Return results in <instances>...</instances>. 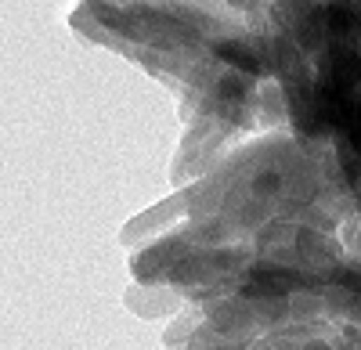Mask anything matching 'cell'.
Segmentation results:
<instances>
[{
  "label": "cell",
  "mask_w": 361,
  "mask_h": 350,
  "mask_svg": "<svg viewBox=\"0 0 361 350\" xmlns=\"http://www.w3.org/2000/svg\"><path fill=\"white\" fill-rule=\"evenodd\" d=\"M217 54L224 58L228 65L243 69V73H260V69H264L260 54H257L250 44H238V40H231V44H221V47H217Z\"/></svg>",
  "instance_id": "cell-1"
}]
</instances>
